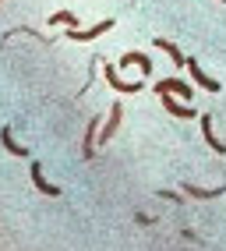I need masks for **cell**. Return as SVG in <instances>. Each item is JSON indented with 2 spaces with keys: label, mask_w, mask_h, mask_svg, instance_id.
Listing matches in <instances>:
<instances>
[{
  "label": "cell",
  "mask_w": 226,
  "mask_h": 251,
  "mask_svg": "<svg viewBox=\"0 0 226 251\" xmlns=\"http://www.w3.org/2000/svg\"><path fill=\"white\" fill-rule=\"evenodd\" d=\"M156 92H159V96H173V99H184V103H187L191 96H195V89H191L184 78H163V81H156Z\"/></svg>",
  "instance_id": "6da1fadb"
},
{
  "label": "cell",
  "mask_w": 226,
  "mask_h": 251,
  "mask_svg": "<svg viewBox=\"0 0 226 251\" xmlns=\"http://www.w3.org/2000/svg\"><path fill=\"white\" fill-rule=\"evenodd\" d=\"M187 71H191V78H195V85H198V89H205V92H219V89H223L216 78H208V75L198 68V57H187Z\"/></svg>",
  "instance_id": "7a4b0ae2"
},
{
  "label": "cell",
  "mask_w": 226,
  "mask_h": 251,
  "mask_svg": "<svg viewBox=\"0 0 226 251\" xmlns=\"http://www.w3.org/2000/svg\"><path fill=\"white\" fill-rule=\"evenodd\" d=\"M110 28H113V18H103L99 25H92V28H68V36L74 43H85V39H95V36H103V32H110Z\"/></svg>",
  "instance_id": "3957f363"
},
{
  "label": "cell",
  "mask_w": 226,
  "mask_h": 251,
  "mask_svg": "<svg viewBox=\"0 0 226 251\" xmlns=\"http://www.w3.org/2000/svg\"><path fill=\"white\" fill-rule=\"evenodd\" d=\"M28 177H32V184H36V191H39V195H50V198L60 195L57 184H50V180L43 177V166H39V163H32V166H28Z\"/></svg>",
  "instance_id": "277c9868"
},
{
  "label": "cell",
  "mask_w": 226,
  "mask_h": 251,
  "mask_svg": "<svg viewBox=\"0 0 226 251\" xmlns=\"http://www.w3.org/2000/svg\"><path fill=\"white\" fill-rule=\"evenodd\" d=\"M103 75H106V81H110V85L117 89V92H124V96H127V92H141V89H145L141 81H124L117 71H113V64H106V68H103Z\"/></svg>",
  "instance_id": "5b68a950"
},
{
  "label": "cell",
  "mask_w": 226,
  "mask_h": 251,
  "mask_svg": "<svg viewBox=\"0 0 226 251\" xmlns=\"http://www.w3.org/2000/svg\"><path fill=\"white\" fill-rule=\"evenodd\" d=\"M120 117H124V106H120V103H113V110H110V117H106V124L99 127V145H106V142L113 138V131L120 127Z\"/></svg>",
  "instance_id": "8992f818"
},
{
  "label": "cell",
  "mask_w": 226,
  "mask_h": 251,
  "mask_svg": "<svg viewBox=\"0 0 226 251\" xmlns=\"http://www.w3.org/2000/svg\"><path fill=\"white\" fill-rule=\"evenodd\" d=\"M198 124H202V135H205L208 149H212V152H219V156H226V142H219V138H216V131H212V117L202 113V117H198Z\"/></svg>",
  "instance_id": "52a82bcc"
},
{
  "label": "cell",
  "mask_w": 226,
  "mask_h": 251,
  "mask_svg": "<svg viewBox=\"0 0 226 251\" xmlns=\"http://www.w3.org/2000/svg\"><path fill=\"white\" fill-rule=\"evenodd\" d=\"M163 99V106H166V113H173V117H181V121H191V117H198V110H191V106H184V103H177L173 96H159Z\"/></svg>",
  "instance_id": "ba28073f"
},
{
  "label": "cell",
  "mask_w": 226,
  "mask_h": 251,
  "mask_svg": "<svg viewBox=\"0 0 226 251\" xmlns=\"http://www.w3.org/2000/svg\"><path fill=\"white\" fill-rule=\"evenodd\" d=\"M95 145H99V124H89V131H85V142H82V156L85 159H92L95 156Z\"/></svg>",
  "instance_id": "9c48e42d"
},
{
  "label": "cell",
  "mask_w": 226,
  "mask_h": 251,
  "mask_svg": "<svg viewBox=\"0 0 226 251\" xmlns=\"http://www.w3.org/2000/svg\"><path fill=\"white\" fill-rule=\"evenodd\" d=\"M0 142H4V149L11 156H28V149H22L18 142H14V135H11V127H0Z\"/></svg>",
  "instance_id": "30bf717a"
},
{
  "label": "cell",
  "mask_w": 226,
  "mask_h": 251,
  "mask_svg": "<svg viewBox=\"0 0 226 251\" xmlns=\"http://www.w3.org/2000/svg\"><path fill=\"white\" fill-rule=\"evenodd\" d=\"M120 64H138V68H141V75H149V71H152V60L145 57V53H138V50L124 53V57H120Z\"/></svg>",
  "instance_id": "8fae6325"
},
{
  "label": "cell",
  "mask_w": 226,
  "mask_h": 251,
  "mask_svg": "<svg viewBox=\"0 0 226 251\" xmlns=\"http://www.w3.org/2000/svg\"><path fill=\"white\" fill-rule=\"evenodd\" d=\"M156 46L163 50V53H170V60H173V64H187V57L181 53V46H177V43H170V39H156Z\"/></svg>",
  "instance_id": "7c38bea8"
},
{
  "label": "cell",
  "mask_w": 226,
  "mask_h": 251,
  "mask_svg": "<svg viewBox=\"0 0 226 251\" xmlns=\"http://www.w3.org/2000/svg\"><path fill=\"white\" fill-rule=\"evenodd\" d=\"M184 195H191V198H216V195H223V188H195V184H184Z\"/></svg>",
  "instance_id": "4fadbf2b"
},
{
  "label": "cell",
  "mask_w": 226,
  "mask_h": 251,
  "mask_svg": "<svg viewBox=\"0 0 226 251\" xmlns=\"http://www.w3.org/2000/svg\"><path fill=\"white\" fill-rule=\"evenodd\" d=\"M50 25L57 28V25H68V28H78V18L71 11H57V14H50Z\"/></svg>",
  "instance_id": "5bb4252c"
},
{
  "label": "cell",
  "mask_w": 226,
  "mask_h": 251,
  "mask_svg": "<svg viewBox=\"0 0 226 251\" xmlns=\"http://www.w3.org/2000/svg\"><path fill=\"white\" fill-rule=\"evenodd\" d=\"M0 4H4V0H0Z\"/></svg>",
  "instance_id": "9a60e30c"
},
{
  "label": "cell",
  "mask_w": 226,
  "mask_h": 251,
  "mask_svg": "<svg viewBox=\"0 0 226 251\" xmlns=\"http://www.w3.org/2000/svg\"><path fill=\"white\" fill-rule=\"evenodd\" d=\"M223 4H226V0H223Z\"/></svg>",
  "instance_id": "2e32d148"
}]
</instances>
